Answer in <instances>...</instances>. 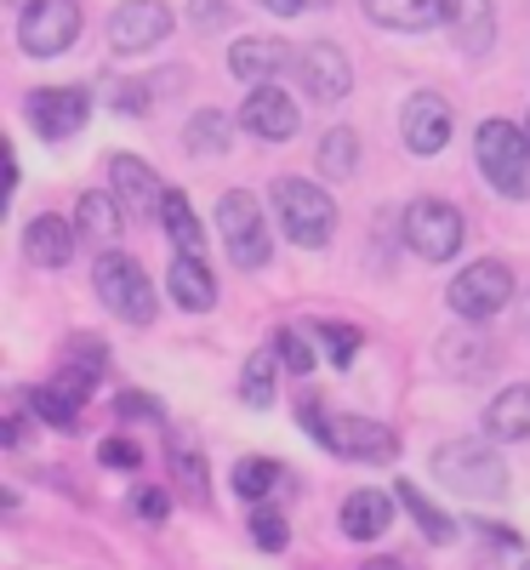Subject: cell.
Masks as SVG:
<instances>
[{
	"mask_svg": "<svg viewBox=\"0 0 530 570\" xmlns=\"http://www.w3.org/2000/svg\"><path fill=\"white\" fill-rule=\"evenodd\" d=\"M473 155H479V171L497 188L502 200H530V137L508 120H485L473 137Z\"/></svg>",
	"mask_w": 530,
	"mask_h": 570,
	"instance_id": "277c9868",
	"label": "cell"
},
{
	"mask_svg": "<svg viewBox=\"0 0 530 570\" xmlns=\"http://www.w3.org/2000/svg\"><path fill=\"white\" fill-rule=\"evenodd\" d=\"M360 570H405V564H400V559H389V553H382V559H365Z\"/></svg>",
	"mask_w": 530,
	"mask_h": 570,
	"instance_id": "b9f144b4",
	"label": "cell"
},
{
	"mask_svg": "<svg viewBox=\"0 0 530 570\" xmlns=\"http://www.w3.org/2000/svg\"><path fill=\"white\" fill-rule=\"evenodd\" d=\"M405 246L422 257V263H451L457 252H462V212L457 206H445V200H433V195H422V200H411L405 206Z\"/></svg>",
	"mask_w": 530,
	"mask_h": 570,
	"instance_id": "52a82bcc",
	"label": "cell"
},
{
	"mask_svg": "<svg viewBox=\"0 0 530 570\" xmlns=\"http://www.w3.org/2000/svg\"><path fill=\"white\" fill-rule=\"evenodd\" d=\"M252 537H257V548L279 553L285 542H292V525H285V513H274V508H257V513H252Z\"/></svg>",
	"mask_w": 530,
	"mask_h": 570,
	"instance_id": "d6a6232c",
	"label": "cell"
},
{
	"mask_svg": "<svg viewBox=\"0 0 530 570\" xmlns=\"http://www.w3.org/2000/svg\"><path fill=\"white\" fill-rule=\"evenodd\" d=\"M91 285H98V297H104L120 320H131V325H149V320H155V285H149V274L137 268V257L104 252L98 263H91Z\"/></svg>",
	"mask_w": 530,
	"mask_h": 570,
	"instance_id": "8992f818",
	"label": "cell"
},
{
	"mask_svg": "<svg viewBox=\"0 0 530 570\" xmlns=\"http://www.w3.org/2000/svg\"><path fill=\"white\" fill-rule=\"evenodd\" d=\"M394 497L405 502V513H411L416 525H422V537H428V542H451V537H457V519L433 508V502H428V497H422L411 480H400V491H394Z\"/></svg>",
	"mask_w": 530,
	"mask_h": 570,
	"instance_id": "83f0119b",
	"label": "cell"
},
{
	"mask_svg": "<svg viewBox=\"0 0 530 570\" xmlns=\"http://www.w3.org/2000/svg\"><path fill=\"white\" fill-rule=\"evenodd\" d=\"M274 348H279V360L292 365V371H314V348L303 343V331H292V325H285L279 337H274Z\"/></svg>",
	"mask_w": 530,
	"mask_h": 570,
	"instance_id": "e575fe53",
	"label": "cell"
},
{
	"mask_svg": "<svg viewBox=\"0 0 530 570\" xmlns=\"http://www.w3.org/2000/svg\"><path fill=\"white\" fill-rule=\"evenodd\" d=\"M166 285H171L177 308H188V314H206L217 303V279H212L206 257H195V252H177L171 257V279Z\"/></svg>",
	"mask_w": 530,
	"mask_h": 570,
	"instance_id": "e0dca14e",
	"label": "cell"
},
{
	"mask_svg": "<svg viewBox=\"0 0 530 570\" xmlns=\"http://www.w3.org/2000/svg\"><path fill=\"white\" fill-rule=\"evenodd\" d=\"M239 120H246V131H257V137H268V142L297 137V104L285 98V91H279L274 80L252 91V98H246V109H239Z\"/></svg>",
	"mask_w": 530,
	"mask_h": 570,
	"instance_id": "9a60e30c",
	"label": "cell"
},
{
	"mask_svg": "<svg viewBox=\"0 0 530 570\" xmlns=\"http://www.w3.org/2000/svg\"><path fill=\"white\" fill-rule=\"evenodd\" d=\"M263 7H268L274 18H297V12L308 7V0H263Z\"/></svg>",
	"mask_w": 530,
	"mask_h": 570,
	"instance_id": "60d3db41",
	"label": "cell"
},
{
	"mask_svg": "<svg viewBox=\"0 0 530 570\" xmlns=\"http://www.w3.org/2000/svg\"><path fill=\"white\" fill-rule=\"evenodd\" d=\"M29 405H35L40 422H52V428H75V411H80V400L63 394L58 383H40V389L29 394Z\"/></svg>",
	"mask_w": 530,
	"mask_h": 570,
	"instance_id": "4dcf8cb0",
	"label": "cell"
},
{
	"mask_svg": "<svg viewBox=\"0 0 530 570\" xmlns=\"http://www.w3.org/2000/svg\"><path fill=\"white\" fill-rule=\"evenodd\" d=\"M115 411H120L126 422H160V400H155V394H137V389H126V394L115 400Z\"/></svg>",
	"mask_w": 530,
	"mask_h": 570,
	"instance_id": "d590c367",
	"label": "cell"
},
{
	"mask_svg": "<svg viewBox=\"0 0 530 570\" xmlns=\"http://www.w3.org/2000/svg\"><path fill=\"white\" fill-rule=\"evenodd\" d=\"M80 35V7L75 0H29L23 18H18V40L29 58H58L69 52Z\"/></svg>",
	"mask_w": 530,
	"mask_h": 570,
	"instance_id": "9c48e42d",
	"label": "cell"
},
{
	"mask_svg": "<svg viewBox=\"0 0 530 570\" xmlns=\"http://www.w3.org/2000/svg\"><path fill=\"white\" fill-rule=\"evenodd\" d=\"M131 513L149 519V525H160V519L171 513V497H166V491H137V497H131Z\"/></svg>",
	"mask_w": 530,
	"mask_h": 570,
	"instance_id": "8d00e7d4",
	"label": "cell"
},
{
	"mask_svg": "<svg viewBox=\"0 0 530 570\" xmlns=\"http://www.w3.org/2000/svg\"><path fill=\"white\" fill-rule=\"evenodd\" d=\"M433 480H440L445 491H457V497L497 502V497H508V462L485 440H457V445L433 451Z\"/></svg>",
	"mask_w": 530,
	"mask_h": 570,
	"instance_id": "7a4b0ae2",
	"label": "cell"
},
{
	"mask_svg": "<svg viewBox=\"0 0 530 570\" xmlns=\"http://www.w3.org/2000/svg\"><path fill=\"white\" fill-rule=\"evenodd\" d=\"M183 137H188V149H195V155H223V149H228V115L206 109V115L188 120Z\"/></svg>",
	"mask_w": 530,
	"mask_h": 570,
	"instance_id": "f546056e",
	"label": "cell"
},
{
	"mask_svg": "<svg viewBox=\"0 0 530 570\" xmlns=\"http://www.w3.org/2000/svg\"><path fill=\"white\" fill-rule=\"evenodd\" d=\"M274 389H279V354L274 348H257L246 360V371H239V400H246L252 411H268L274 405Z\"/></svg>",
	"mask_w": 530,
	"mask_h": 570,
	"instance_id": "603a6c76",
	"label": "cell"
},
{
	"mask_svg": "<svg viewBox=\"0 0 530 570\" xmlns=\"http://www.w3.org/2000/svg\"><path fill=\"white\" fill-rule=\"evenodd\" d=\"M217 228H223V246L234 268H263L274 257V234L263 223V206L246 195V188H228L217 200Z\"/></svg>",
	"mask_w": 530,
	"mask_h": 570,
	"instance_id": "5b68a950",
	"label": "cell"
},
{
	"mask_svg": "<svg viewBox=\"0 0 530 570\" xmlns=\"http://www.w3.org/2000/svg\"><path fill=\"white\" fill-rule=\"evenodd\" d=\"M524 570H530V559H524Z\"/></svg>",
	"mask_w": 530,
	"mask_h": 570,
	"instance_id": "ee69618b",
	"label": "cell"
},
{
	"mask_svg": "<svg viewBox=\"0 0 530 570\" xmlns=\"http://www.w3.org/2000/svg\"><path fill=\"white\" fill-rule=\"evenodd\" d=\"M354 166H360V137H354L349 126L325 131V137H320V171H325L331 183H349Z\"/></svg>",
	"mask_w": 530,
	"mask_h": 570,
	"instance_id": "4316f807",
	"label": "cell"
},
{
	"mask_svg": "<svg viewBox=\"0 0 530 570\" xmlns=\"http://www.w3.org/2000/svg\"><path fill=\"white\" fill-rule=\"evenodd\" d=\"M188 18H195L200 29H217V23H228V0H195Z\"/></svg>",
	"mask_w": 530,
	"mask_h": 570,
	"instance_id": "f35d334b",
	"label": "cell"
},
{
	"mask_svg": "<svg viewBox=\"0 0 530 570\" xmlns=\"http://www.w3.org/2000/svg\"><path fill=\"white\" fill-rule=\"evenodd\" d=\"M160 223H166V234H171V246L177 252H206V234H200V217H195V206H188L177 188H166V212H160Z\"/></svg>",
	"mask_w": 530,
	"mask_h": 570,
	"instance_id": "d4e9b609",
	"label": "cell"
},
{
	"mask_svg": "<svg viewBox=\"0 0 530 570\" xmlns=\"http://www.w3.org/2000/svg\"><path fill=\"white\" fill-rule=\"evenodd\" d=\"M274 217L285 228V240L303 246V252H320L331 246V234H336V206L320 183L308 177H279L274 183Z\"/></svg>",
	"mask_w": 530,
	"mask_h": 570,
	"instance_id": "3957f363",
	"label": "cell"
},
{
	"mask_svg": "<svg viewBox=\"0 0 530 570\" xmlns=\"http://www.w3.org/2000/svg\"><path fill=\"white\" fill-rule=\"evenodd\" d=\"M29 120H35V131L46 142H63V137H75L91 120V91H80V86H40V91H29Z\"/></svg>",
	"mask_w": 530,
	"mask_h": 570,
	"instance_id": "30bf717a",
	"label": "cell"
},
{
	"mask_svg": "<svg viewBox=\"0 0 530 570\" xmlns=\"http://www.w3.org/2000/svg\"><path fill=\"white\" fill-rule=\"evenodd\" d=\"M303 428H308V434H314L336 462H394V456H400L394 428H382V422H371V416L303 405Z\"/></svg>",
	"mask_w": 530,
	"mask_h": 570,
	"instance_id": "6da1fadb",
	"label": "cell"
},
{
	"mask_svg": "<svg viewBox=\"0 0 530 570\" xmlns=\"http://www.w3.org/2000/svg\"><path fill=\"white\" fill-rule=\"evenodd\" d=\"M445 23L457 35L462 52H491V40H497V12H491V0H445Z\"/></svg>",
	"mask_w": 530,
	"mask_h": 570,
	"instance_id": "ac0fdd59",
	"label": "cell"
},
{
	"mask_svg": "<svg viewBox=\"0 0 530 570\" xmlns=\"http://www.w3.org/2000/svg\"><path fill=\"white\" fill-rule=\"evenodd\" d=\"M485 434L502 440V445H524L530 440V383H513L491 400L485 411Z\"/></svg>",
	"mask_w": 530,
	"mask_h": 570,
	"instance_id": "d6986e66",
	"label": "cell"
},
{
	"mask_svg": "<svg viewBox=\"0 0 530 570\" xmlns=\"http://www.w3.org/2000/svg\"><path fill=\"white\" fill-rule=\"evenodd\" d=\"M400 131L411 142V155H440L445 137H451V104L440 98V91H416V98L405 104V115H400Z\"/></svg>",
	"mask_w": 530,
	"mask_h": 570,
	"instance_id": "5bb4252c",
	"label": "cell"
},
{
	"mask_svg": "<svg viewBox=\"0 0 530 570\" xmlns=\"http://www.w3.org/2000/svg\"><path fill=\"white\" fill-rule=\"evenodd\" d=\"M171 35V12H166V0H120L115 18H109V46L126 58L137 52H149V46H160Z\"/></svg>",
	"mask_w": 530,
	"mask_h": 570,
	"instance_id": "8fae6325",
	"label": "cell"
},
{
	"mask_svg": "<svg viewBox=\"0 0 530 570\" xmlns=\"http://www.w3.org/2000/svg\"><path fill=\"white\" fill-rule=\"evenodd\" d=\"M314 331H320L325 348H331V365H349V360H354V348H360V331H354V325H343V320H314Z\"/></svg>",
	"mask_w": 530,
	"mask_h": 570,
	"instance_id": "1f68e13d",
	"label": "cell"
},
{
	"mask_svg": "<svg viewBox=\"0 0 530 570\" xmlns=\"http://www.w3.org/2000/svg\"><path fill=\"white\" fill-rule=\"evenodd\" d=\"M23 252H29V263H40V268H63V263L75 257V228H69L63 217H52V212H40V217H29V228H23Z\"/></svg>",
	"mask_w": 530,
	"mask_h": 570,
	"instance_id": "2e32d148",
	"label": "cell"
},
{
	"mask_svg": "<svg viewBox=\"0 0 530 570\" xmlns=\"http://www.w3.org/2000/svg\"><path fill=\"white\" fill-rule=\"evenodd\" d=\"M365 12L382 29H433L445 18V0H365Z\"/></svg>",
	"mask_w": 530,
	"mask_h": 570,
	"instance_id": "7402d4cb",
	"label": "cell"
},
{
	"mask_svg": "<svg viewBox=\"0 0 530 570\" xmlns=\"http://www.w3.org/2000/svg\"><path fill=\"white\" fill-rule=\"evenodd\" d=\"M98 456H104V468H137V462H143V451H137L131 440H104Z\"/></svg>",
	"mask_w": 530,
	"mask_h": 570,
	"instance_id": "74e56055",
	"label": "cell"
},
{
	"mask_svg": "<svg viewBox=\"0 0 530 570\" xmlns=\"http://www.w3.org/2000/svg\"><path fill=\"white\" fill-rule=\"evenodd\" d=\"M524 325H530V297H524Z\"/></svg>",
	"mask_w": 530,
	"mask_h": 570,
	"instance_id": "7bdbcfd3",
	"label": "cell"
},
{
	"mask_svg": "<svg viewBox=\"0 0 530 570\" xmlns=\"http://www.w3.org/2000/svg\"><path fill=\"white\" fill-rule=\"evenodd\" d=\"M508 297H513V268L497 263V257L468 263V268L451 279V292H445V303H451L462 320H473V325H479V320H491V314H502Z\"/></svg>",
	"mask_w": 530,
	"mask_h": 570,
	"instance_id": "ba28073f",
	"label": "cell"
},
{
	"mask_svg": "<svg viewBox=\"0 0 530 570\" xmlns=\"http://www.w3.org/2000/svg\"><path fill=\"white\" fill-rule=\"evenodd\" d=\"M115 109H126V115H143L149 109V98H143V86H115V98H109Z\"/></svg>",
	"mask_w": 530,
	"mask_h": 570,
	"instance_id": "ab89813d",
	"label": "cell"
},
{
	"mask_svg": "<svg viewBox=\"0 0 530 570\" xmlns=\"http://www.w3.org/2000/svg\"><path fill=\"white\" fill-rule=\"evenodd\" d=\"M274 480H279V468H274V456H246L234 468V491L246 497V502H263L268 491H274Z\"/></svg>",
	"mask_w": 530,
	"mask_h": 570,
	"instance_id": "f1b7e54d",
	"label": "cell"
},
{
	"mask_svg": "<svg viewBox=\"0 0 530 570\" xmlns=\"http://www.w3.org/2000/svg\"><path fill=\"white\" fill-rule=\"evenodd\" d=\"M75 223H80V234H91V240H120V228H126V206H120L115 195H80Z\"/></svg>",
	"mask_w": 530,
	"mask_h": 570,
	"instance_id": "cb8c5ba5",
	"label": "cell"
},
{
	"mask_svg": "<svg viewBox=\"0 0 530 570\" xmlns=\"http://www.w3.org/2000/svg\"><path fill=\"white\" fill-rule=\"evenodd\" d=\"M228 69L239 80H252V86H268L285 69V46L279 40H263V35H246V40L228 46Z\"/></svg>",
	"mask_w": 530,
	"mask_h": 570,
	"instance_id": "44dd1931",
	"label": "cell"
},
{
	"mask_svg": "<svg viewBox=\"0 0 530 570\" xmlns=\"http://www.w3.org/2000/svg\"><path fill=\"white\" fill-rule=\"evenodd\" d=\"M297 75H303V86L314 91L320 104H343L354 91V69L343 58V46H331V40L303 46V52H297Z\"/></svg>",
	"mask_w": 530,
	"mask_h": 570,
	"instance_id": "4fadbf2b",
	"label": "cell"
},
{
	"mask_svg": "<svg viewBox=\"0 0 530 570\" xmlns=\"http://www.w3.org/2000/svg\"><path fill=\"white\" fill-rule=\"evenodd\" d=\"M343 537H354V542H376L382 531L394 525V502L382 497V491H354V497H343Z\"/></svg>",
	"mask_w": 530,
	"mask_h": 570,
	"instance_id": "ffe728a7",
	"label": "cell"
},
{
	"mask_svg": "<svg viewBox=\"0 0 530 570\" xmlns=\"http://www.w3.org/2000/svg\"><path fill=\"white\" fill-rule=\"evenodd\" d=\"M171 468H177V480L188 485V497H195V502H206V462H200L195 451H183V445H177Z\"/></svg>",
	"mask_w": 530,
	"mask_h": 570,
	"instance_id": "836d02e7",
	"label": "cell"
},
{
	"mask_svg": "<svg viewBox=\"0 0 530 570\" xmlns=\"http://www.w3.org/2000/svg\"><path fill=\"white\" fill-rule=\"evenodd\" d=\"M473 325V320H468ZM445 331V337H440V360H445V371H462V376H479V371H485L491 365V348L485 343H479L473 337V331Z\"/></svg>",
	"mask_w": 530,
	"mask_h": 570,
	"instance_id": "484cf974",
	"label": "cell"
},
{
	"mask_svg": "<svg viewBox=\"0 0 530 570\" xmlns=\"http://www.w3.org/2000/svg\"><path fill=\"white\" fill-rule=\"evenodd\" d=\"M109 183H115V200L126 206V217L149 223V217H160V212H166V188H160V177H155V166H149V160H137V155H115V160H109Z\"/></svg>",
	"mask_w": 530,
	"mask_h": 570,
	"instance_id": "7c38bea8",
	"label": "cell"
}]
</instances>
